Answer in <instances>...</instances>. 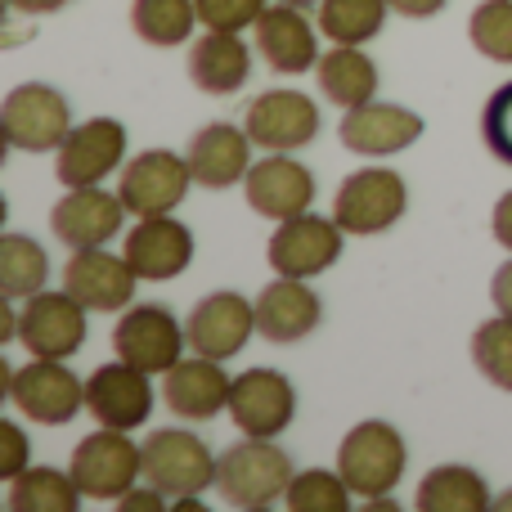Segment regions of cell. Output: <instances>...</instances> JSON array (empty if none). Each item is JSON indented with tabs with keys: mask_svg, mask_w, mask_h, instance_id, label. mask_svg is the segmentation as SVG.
I'll use <instances>...</instances> for the list:
<instances>
[{
	"mask_svg": "<svg viewBox=\"0 0 512 512\" xmlns=\"http://www.w3.org/2000/svg\"><path fill=\"white\" fill-rule=\"evenodd\" d=\"M292 477H297V468H292V459L279 445L265 441V436H243L239 445H230V450L221 454L216 490H221V499L230 508L261 512V508L283 504Z\"/></svg>",
	"mask_w": 512,
	"mask_h": 512,
	"instance_id": "obj_1",
	"label": "cell"
},
{
	"mask_svg": "<svg viewBox=\"0 0 512 512\" xmlns=\"http://www.w3.org/2000/svg\"><path fill=\"white\" fill-rule=\"evenodd\" d=\"M409 468V450L405 436L382 418H364L337 445V472L346 477L351 495L360 499H378V495H396L400 477Z\"/></svg>",
	"mask_w": 512,
	"mask_h": 512,
	"instance_id": "obj_2",
	"label": "cell"
},
{
	"mask_svg": "<svg viewBox=\"0 0 512 512\" xmlns=\"http://www.w3.org/2000/svg\"><path fill=\"white\" fill-rule=\"evenodd\" d=\"M68 472L86 499H95V504H117L122 495H131V490L140 486L144 445H135L131 432L99 427V432L81 436V445L72 450Z\"/></svg>",
	"mask_w": 512,
	"mask_h": 512,
	"instance_id": "obj_3",
	"label": "cell"
},
{
	"mask_svg": "<svg viewBox=\"0 0 512 512\" xmlns=\"http://www.w3.org/2000/svg\"><path fill=\"white\" fill-rule=\"evenodd\" d=\"M5 369V396L27 423L41 427H63L77 418V409H86V382L68 369V360H32L23 369Z\"/></svg>",
	"mask_w": 512,
	"mask_h": 512,
	"instance_id": "obj_4",
	"label": "cell"
},
{
	"mask_svg": "<svg viewBox=\"0 0 512 512\" xmlns=\"http://www.w3.org/2000/svg\"><path fill=\"white\" fill-rule=\"evenodd\" d=\"M221 459L207 450V441L185 427H158L144 441V486H158L167 499L203 495L216 486Z\"/></svg>",
	"mask_w": 512,
	"mask_h": 512,
	"instance_id": "obj_5",
	"label": "cell"
},
{
	"mask_svg": "<svg viewBox=\"0 0 512 512\" xmlns=\"http://www.w3.org/2000/svg\"><path fill=\"white\" fill-rule=\"evenodd\" d=\"M409 212V185L391 167H360L337 185L333 221L351 239H373Z\"/></svg>",
	"mask_w": 512,
	"mask_h": 512,
	"instance_id": "obj_6",
	"label": "cell"
},
{
	"mask_svg": "<svg viewBox=\"0 0 512 512\" xmlns=\"http://www.w3.org/2000/svg\"><path fill=\"white\" fill-rule=\"evenodd\" d=\"M0 131L5 144L18 153H59V144L72 131V108L45 81H23L5 95L0 108Z\"/></svg>",
	"mask_w": 512,
	"mask_h": 512,
	"instance_id": "obj_7",
	"label": "cell"
},
{
	"mask_svg": "<svg viewBox=\"0 0 512 512\" xmlns=\"http://www.w3.org/2000/svg\"><path fill=\"white\" fill-rule=\"evenodd\" d=\"M113 351H117V360L162 378L171 364L185 360L189 333L167 306L144 301V306H126L122 319L113 324Z\"/></svg>",
	"mask_w": 512,
	"mask_h": 512,
	"instance_id": "obj_8",
	"label": "cell"
},
{
	"mask_svg": "<svg viewBox=\"0 0 512 512\" xmlns=\"http://www.w3.org/2000/svg\"><path fill=\"white\" fill-rule=\"evenodd\" d=\"M346 243V230L333 221V216L319 212H301L288 216V221L274 225L270 243H265V261H270L274 274H288V279H315L328 265H337Z\"/></svg>",
	"mask_w": 512,
	"mask_h": 512,
	"instance_id": "obj_9",
	"label": "cell"
},
{
	"mask_svg": "<svg viewBox=\"0 0 512 512\" xmlns=\"http://www.w3.org/2000/svg\"><path fill=\"white\" fill-rule=\"evenodd\" d=\"M86 315L90 310L68 288H41L18 310V346H27V355H41V360H72L86 346Z\"/></svg>",
	"mask_w": 512,
	"mask_h": 512,
	"instance_id": "obj_10",
	"label": "cell"
},
{
	"mask_svg": "<svg viewBox=\"0 0 512 512\" xmlns=\"http://www.w3.org/2000/svg\"><path fill=\"white\" fill-rule=\"evenodd\" d=\"M189 185H194L189 158H180L171 149H144L122 167L117 194H122L126 212L140 221V216H171L185 203Z\"/></svg>",
	"mask_w": 512,
	"mask_h": 512,
	"instance_id": "obj_11",
	"label": "cell"
},
{
	"mask_svg": "<svg viewBox=\"0 0 512 512\" xmlns=\"http://www.w3.org/2000/svg\"><path fill=\"white\" fill-rule=\"evenodd\" d=\"M126 167V126L117 117H90L72 126L68 140L54 153V176L63 189L104 185L113 171Z\"/></svg>",
	"mask_w": 512,
	"mask_h": 512,
	"instance_id": "obj_12",
	"label": "cell"
},
{
	"mask_svg": "<svg viewBox=\"0 0 512 512\" xmlns=\"http://www.w3.org/2000/svg\"><path fill=\"white\" fill-rule=\"evenodd\" d=\"M243 131L265 153H297L319 135V104L301 90H265L243 113Z\"/></svg>",
	"mask_w": 512,
	"mask_h": 512,
	"instance_id": "obj_13",
	"label": "cell"
},
{
	"mask_svg": "<svg viewBox=\"0 0 512 512\" xmlns=\"http://www.w3.org/2000/svg\"><path fill=\"white\" fill-rule=\"evenodd\" d=\"M86 409L99 427H117V432H135L144 418L153 414V373L135 369L126 360L99 364L86 378Z\"/></svg>",
	"mask_w": 512,
	"mask_h": 512,
	"instance_id": "obj_14",
	"label": "cell"
},
{
	"mask_svg": "<svg viewBox=\"0 0 512 512\" xmlns=\"http://www.w3.org/2000/svg\"><path fill=\"white\" fill-rule=\"evenodd\" d=\"M122 221H126L122 194H108L104 185L68 189V194L54 203V212H50L54 239H59L68 252L108 248V239H117V234H122Z\"/></svg>",
	"mask_w": 512,
	"mask_h": 512,
	"instance_id": "obj_15",
	"label": "cell"
},
{
	"mask_svg": "<svg viewBox=\"0 0 512 512\" xmlns=\"http://www.w3.org/2000/svg\"><path fill=\"white\" fill-rule=\"evenodd\" d=\"M230 418L243 436L274 441L297 418V387L279 369H248L230 387Z\"/></svg>",
	"mask_w": 512,
	"mask_h": 512,
	"instance_id": "obj_16",
	"label": "cell"
},
{
	"mask_svg": "<svg viewBox=\"0 0 512 512\" xmlns=\"http://www.w3.org/2000/svg\"><path fill=\"white\" fill-rule=\"evenodd\" d=\"M189 333V351L212 355V360H234L248 346V337L256 333V301H248L243 292H207L185 319Z\"/></svg>",
	"mask_w": 512,
	"mask_h": 512,
	"instance_id": "obj_17",
	"label": "cell"
},
{
	"mask_svg": "<svg viewBox=\"0 0 512 512\" xmlns=\"http://www.w3.org/2000/svg\"><path fill=\"white\" fill-rule=\"evenodd\" d=\"M248 207L265 221H288V216L310 212L315 203V176L310 167H301L292 153H265L261 162H252L248 180H243Z\"/></svg>",
	"mask_w": 512,
	"mask_h": 512,
	"instance_id": "obj_18",
	"label": "cell"
},
{
	"mask_svg": "<svg viewBox=\"0 0 512 512\" xmlns=\"http://www.w3.org/2000/svg\"><path fill=\"white\" fill-rule=\"evenodd\" d=\"M423 117L414 108H400V104H382V99H369L360 108H346L342 126V144L360 158H391V153H405L409 144L423 140Z\"/></svg>",
	"mask_w": 512,
	"mask_h": 512,
	"instance_id": "obj_19",
	"label": "cell"
},
{
	"mask_svg": "<svg viewBox=\"0 0 512 512\" xmlns=\"http://www.w3.org/2000/svg\"><path fill=\"white\" fill-rule=\"evenodd\" d=\"M122 256L144 283H167L185 274L194 261V234L176 216H140L135 230L126 234Z\"/></svg>",
	"mask_w": 512,
	"mask_h": 512,
	"instance_id": "obj_20",
	"label": "cell"
},
{
	"mask_svg": "<svg viewBox=\"0 0 512 512\" xmlns=\"http://www.w3.org/2000/svg\"><path fill=\"white\" fill-rule=\"evenodd\" d=\"M140 274L131 270L126 256H113L108 248H81L63 265V288L81 301L86 310H126L135 301Z\"/></svg>",
	"mask_w": 512,
	"mask_h": 512,
	"instance_id": "obj_21",
	"label": "cell"
},
{
	"mask_svg": "<svg viewBox=\"0 0 512 512\" xmlns=\"http://www.w3.org/2000/svg\"><path fill=\"white\" fill-rule=\"evenodd\" d=\"M230 387H234V378L221 369V360L198 355V351L162 373V400L185 423H207L221 409H230Z\"/></svg>",
	"mask_w": 512,
	"mask_h": 512,
	"instance_id": "obj_22",
	"label": "cell"
},
{
	"mask_svg": "<svg viewBox=\"0 0 512 512\" xmlns=\"http://www.w3.org/2000/svg\"><path fill=\"white\" fill-rule=\"evenodd\" d=\"M324 319V301L310 288V279H288L279 274L274 283H265L256 292V333L274 346H292L301 337H310Z\"/></svg>",
	"mask_w": 512,
	"mask_h": 512,
	"instance_id": "obj_23",
	"label": "cell"
},
{
	"mask_svg": "<svg viewBox=\"0 0 512 512\" xmlns=\"http://www.w3.org/2000/svg\"><path fill=\"white\" fill-rule=\"evenodd\" d=\"M256 54L270 63L274 72H310L319 63V23H310L306 9L274 0L261 18H256Z\"/></svg>",
	"mask_w": 512,
	"mask_h": 512,
	"instance_id": "obj_24",
	"label": "cell"
},
{
	"mask_svg": "<svg viewBox=\"0 0 512 512\" xmlns=\"http://www.w3.org/2000/svg\"><path fill=\"white\" fill-rule=\"evenodd\" d=\"M189 171L203 189H234L252 171V135L230 122H212L189 140Z\"/></svg>",
	"mask_w": 512,
	"mask_h": 512,
	"instance_id": "obj_25",
	"label": "cell"
},
{
	"mask_svg": "<svg viewBox=\"0 0 512 512\" xmlns=\"http://www.w3.org/2000/svg\"><path fill=\"white\" fill-rule=\"evenodd\" d=\"M252 77V50L243 45V32H212L207 27L189 45V81L203 95H239Z\"/></svg>",
	"mask_w": 512,
	"mask_h": 512,
	"instance_id": "obj_26",
	"label": "cell"
},
{
	"mask_svg": "<svg viewBox=\"0 0 512 512\" xmlns=\"http://www.w3.org/2000/svg\"><path fill=\"white\" fill-rule=\"evenodd\" d=\"M319 95L333 99L337 108H360L378 95V63L360 50V45H333L319 54L315 63Z\"/></svg>",
	"mask_w": 512,
	"mask_h": 512,
	"instance_id": "obj_27",
	"label": "cell"
},
{
	"mask_svg": "<svg viewBox=\"0 0 512 512\" xmlns=\"http://www.w3.org/2000/svg\"><path fill=\"white\" fill-rule=\"evenodd\" d=\"M418 512H486L495 508L486 477L468 463H441L418 481Z\"/></svg>",
	"mask_w": 512,
	"mask_h": 512,
	"instance_id": "obj_28",
	"label": "cell"
},
{
	"mask_svg": "<svg viewBox=\"0 0 512 512\" xmlns=\"http://www.w3.org/2000/svg\"><path fill=\"white\" fill-rule=\"evenodd\" d=\"M81 490L72 481V472L50 468V463H36V468H23L14 481H9L5 508L9 512H77L81 508Z\"/></svg>",
	"mask_w": 512,
	"mask_h": 512,
	"instance_id": "obj_29",
	"label": "cell"
},
{
	"mask_svg": "<svg viewBox=\"0 0 512 512\" xmlns=\"http://www.w3.org/2000/svg\"><path fill=\"white\" fill-rule=\"evenodd\" d=\"M198 18V0H131V27L140 41L171 50V45H185L194 36Z\"/></svg>",
	"mask_w": 512,
	"mask_h": 512,
	"instance_id": "obj_30",
	"label": "cell"
},
{
	"mask_svg": "<svg viewBox=\"0 0 512 512\" xmlns=\"http://www.w3.org/2000/svg\"><path fill=\"white\" fill-rule=\"evenodd\" d=\"M50 283V256L27 234H5L0 239V297L27 301Z\"/></svg>",
	"mask_w": 512,
	"mask_h": 512,
	"instance_id": "obj_31",
	"label": "cell"
},
{
	"mask_svg": "<svg viewBox=\"0 0 512 512\" xmlns=\"http://www.w3.org/2000/svg\"><path fill=\"white\" fill-rule=\"evenodd\" d=\"M391 5L387 0H319V32L333 45H364L382 32Z\"/></svg>",
	"mask_w": 512,
	"mask_h": 512,
	"instance_id": "obj_32",
	"label": "cell"
},
{
	"mask_svg": "<svg viewBox=\"0 0 512 512\" xmlns=\"http://www.w3.org/2000/svg\"><path fill=\"white\" fill-rule=\"evenodd\" d=\"M283 504L292 512H351V486L337 468H306L292 477Z\"/></svg>",
	"mask_w": 512,
	"mask_h": 512,
	"instance_id": "obj_33",
	"label": "cell"
},
{
	"mask_svg": "<svg viewBox=\"0 0 512 512\" xmlns=\"http://www.w3.org/2000/svg\"><path fill=\"white\" fill-rule=\"evenodd\" d=\"M472 364L499 391H512V319L495 315L472 333Z\"/></svg>",
	"mask_w": 512,
	"mask_h": 512,
	"instance_id": "obj_34",
	"label": "cell"
},
{
	"mask_svg": "<svg viewBox=\"0 0 512 512\" xmlns=\"http://www.w3.org/2000/svg\"><path fill=\"white\" fill-rule=\"evenodd\" d=\"M468 36L490 63H512V0H481L468 18Z\"/></svg>",
	"mask_w": 512,
	"mask_h": 512,
	"instance_id": "obj_35",
	"label": "cell"
},
{
	"mask_svg": "<svg viewBox=\"0 0 512 512\" xmlns=\"http://www.w3.org/2000/svg\"><path fill=\"white\" fill-rule=\"evenodd\" d=\"M481 140L504 167H512V81L490 90L486 108H481Z\"/></svg>",
	"mask_w": 512,
	"mask_h": 512,
	"instance_id": "obj_36",
	"label": "cell"
},
{
	"mask_svg": "<svg viewBox=\"0 0 512 512\" xmlns=\"http://www.w3.org/2000/svg\"><path fill=\"white\" fill-rule=\"evenodd\" d=\"M270 9V0H198V18L212 32H243Z\"/></svg>",
	"mask_w": 512,
	"mask_h": 512,
	"instance_id": "obj_37",
	"label": "cell"
},
{
	"mask_svg": "<svg viewBox=\"0 0 512 512\" xmlns=\"http://www.w3.org/2000/svg\"><path fill=\"white\" fill-rule=\"evenodd\" d=\"M27 454H32V445H27V432L18 423H5V459H0V477H5V486L23 468H32V463H27Z\"/></svg>",
	"mask_w": 512,
	"mask_h": 512,
	"instance_id": "obj_38",
	"label": "cell"
},
{
	"mask_svg": "<svg viewBox=\"0 0 512 512\" xmlns=\"http://www.w3.org/2000/svg\"><path fill=\"white\" fill-rule=\"evenodd\" d=\"M162 508H167V495H162L158 486H149V490L135 486L131 495L117 499V512H162Z\"/></svg>",
	"mask_w": 512,
	"mask_h": 512,
	"instance_id": "obj_39",
	"label": "cell"
},
{
	"mask_svg": "<svg viewBox=\"0 0 512 512\" xmlns=\"http://www.w3.org/2000/svg\"><path fill=\"white\" fill-rule=\"evenodd\" d=\"M490 234H495L499 248L512 252V189L495 203V212H490Z\"/></svg>",
	"mask_w": 512,
	"mask_h": 512,
	"instance_id": "obj_40",
	"label": "cell"
},
{
	"mask_svg": "<svg viewBox=\"0 0 512 512\" xmlns=\"http://www.w3.org/2000/svg\"><path fill=\"white\" fill-rule=\"evenodd\" d=\"M490 301H495L499 315L512 319V261H504L495 270V279H490Z\"/></svg>",
	"mask_w": 512,
	"mask_h": 512,
	"instance_id": "obj_41",
	"label": "cell"
},
{
	"mask_svg": "<svg viewBox=\"0 0 512 512\" xmlns=\"http://www.w3.org/2000/svg\"><path fill=\"white\" fill-rule=\"evenodd\" d=\"M391 9H396L400 18H432V14H441L450 0H387Z\"/></svg>",
	"mask_w": 512,
	"mask_h": 512,
	"instance_id": "obj_42",
	"label": "cell"
},
{
	"mask_svg": "<svg viewBox=\"0 0 512 512\" xmlns=\"http://www.w3.org/2000/svg\"><path fill=\"white\" fill-rule=\"evenodd\" d=\"M14 14H32V18H41V14H59L68 0H5Z\"/></svg>",
	"mask_w": 512,
	"mask_h": 512,
	"instance_id": "obj_43",
	"label": "cell"
},
{
	"mask_svg": "<svg viewBox=\"0 0 512 512\" xmlns=\"http://www.w3.org/2000/svg\"><path fill=\"white\" fill-rule=\"evenodd\" d=\"M171 508L176 512H207V504L198 495H180V499H171Z\"/></svg>",
	"mask_w": 512,
	"mask_h": 512,
	"instance_id": "obj_44",
	"label": "cell"
},
{
	"mask_svg": "<svg viewBox=\"0 0 512 512\" xmlns=\"http://www.w3.org/2000/svg\"><path fill=\"white\" fill-rule=\"evenodd\" d=\"M495 512H512V490H508V495H499V499H495Z\"/></svg>",
	"mask_w": 512,
	"mask_h": 512,
	"instance_id": "obj_45",
	"label": "cell"
},
{
	"mask_svg": "<svg viewBox=\"0 0 512 512\" xmlns=\"http://www.w3.org/2000/svg\"><path fill=\"white\" fill-rule=\"evenodd\" d=\"M283 5H297V9H310V5H319V0H283Z\"/></svg>",
	"mask_w": 512,
	"mask_h": 512,
	"instance_id": "obj_46",
	"label": "cell"
}]
</instances>
